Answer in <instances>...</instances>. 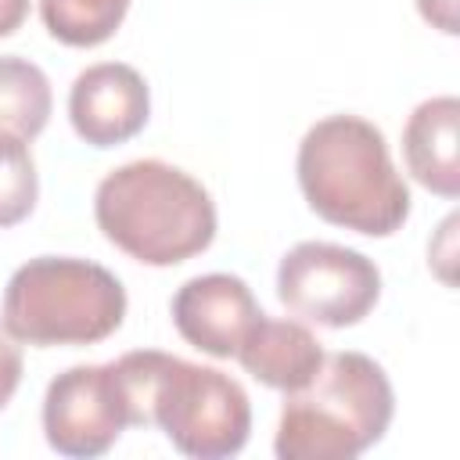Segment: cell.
<instances>
[{
    "label": "cell",
    "instance_id": "obj_14",
    "mask_svg": "<svg viewBox=\"0 0 460 460\" xmlns=\"http://www.w3.org/2000/svg\"><path fill=\"white\" fill-rule=\"evenodd\" d=\"M40 194L36 162L25 140H0V226L22 223Z\"/></svg>",
    "mask_w": 460,
    "mask_h": 460
},
{
    "label": "cell",
    "instance_id": "obj_12",
    "mask_svg": "<svg viewBox=\"0 0 460 460\" xmlns=\"http://www.w3.org/2000/svg\"><path fill=\"white\" fill-rule=\"evenodd\" d=\"M50 83L25 58H0V140H32L50 119Z\"/></svg>",
    "mask_w": 460,
    "mask_h": 460
},
{
    "label": "cell",
    "instance_id": "obj_1",
    "mask_svg": "<svg viewBox=\"0 0 460 460\" xmlns=\"http://www.w3.org/2000/svg\"><path fill=\"white\" fill-rule=\"evenodd\" d=\"M295 169L309 208L334 226L388 237L410 216V190L392 165L385 133L359 115H327L309 126Z\"/></svg>",
    "mask_w": 460,
    "mask_h": 460
},
{
    "label": "cell",
    "instance_id": "obj_15",
    "mask_svg": "<svg viewBox=\"0 0 460 460\" xmlns=\"http://www.w3.org/2000/svg\"><path fill=\"white\" fill-rule=\"evenodd\" d=\"M18 381H22V349L0 323V406L11 402V395L18 392Z\"/></svg>",
    "mask_w": 460,
    "mask_h": 460
},
{
    "label": "cell",
    "instance_id": "obj_5",
    "mask_svg": "<svg viewBox=\"0 0 460 460\" xmlns=\"http://www.w3.org/2000/svg\"><path fill=\"white\" fill-rule=\"evenodd\" d=\"M147 424L194 460H223L244 449L252 431V402L244 388L216 367L140 349Z\"/></svg>",
    "mask_w": 460,
    "mask_h": 460
},
{
    "label": "cell",
    "instance_id": "obj_16",
    "mask_svg": "<svg viewBox=\"0 0 460 460\" xmlns=\"http://www.w3.org/2000/svg\"><path fill=\"white\" fill-rule=\"evenodd\" d=\"M417 11L424 14V22H431L435 29H442L446 36H456V0H417Z\"/></svg>",
    "mask_w": 460,
    "mask_h": 460
},
{
    "label": "cell",
    "instance_id": "obj_10",
    "mask_svg": "<svg viewBox=\"0 0 460 460\" xmlns=\"http://www.w3.org/2000/svg\"><path fill=\"white\" fill-rule=\"evenodd\" d=\"M460 101L456 97H431L413 108L402 129V158L413 180L442 198L460 194Z\"/></svg>",
    "mask_w": 460,
    "mask_h": 460
},
{
    "label": "cell",
    "instance_id": "obj_2",
    "mask_svg": "<svg viewBox=\"0 0 460 460\" xmlns=\"http://www.w3.org/2000/svg\"><path fill=\"white\" fill-rule=\"evenodd\" d=\"M93 216L104 237L144 266L187 262L216 237L212 194L158 158L111 169L93 194Z\"/></svg>",
    "mask_w": 460,
    "mask_h": 460
},
{
    "label": "cell",
    "instance_id": "obj_4",
    "mask_svg": "<svg viewBox=\"0 0 460 460\" xmlns=\"http://www.w3.org/2000/svg\"><path fill=\"white\" fill-rule=\"evenodd\" d=\"M126 288L90 259L40 255L4 288V327L25 345H93L122 327Z\"/></svg>",
    "mask_w": 460,
    "mask_h": 460
},
{
    "label": "cell",
    "instance_id": "obj_9",
    "mask_svg": "<svg viewBox=\"0 0 460 460\" xmlns=\"http://www.w3.org/2000/svg\"><path fill=\"white\" fill-rule=\"evenodd\" d=\"M151 115V93L137 68L122 61H101L75 75L68 93V119L79 140L90 147L126 144L144 129Z\"/></svg>",
    "mask_w": 460,
    "mask_h": 460
},
{
    "label": "cell",
    "instance_id": "obj_3",
    "mask_svg": "<svg viewBox=\"0 0 460 460\" xmlns=\"http://www.w3.org/2000/svg\"><path fill=\"white\" fill-rule=\"evenodd\" d=\"M395 395L381 363L363 352L323 356L320 370L284 392L273 453L280 460H352L392 424Z\"/></svg>",
    "mask_w": 460,
    "mask_h": 460
},
{
    "label": "cell",
    "instance_id": "obj_13",
    "mask_svg": "<svg viewBox=\"0 0 460 460\" xmlns=\"http://www.w3.org/2000/svg\"><path fill=\"white\" fill-rule=\"evenodd\" d=\"M133 0H40L47 32L68 47H97L115 36Z\"/></svg>",
    "mask_w": 460,
    "mask_h": 460
},
{
    "label": "cell",
    "instance_id": "obj_11",
    "mask_svg": "<svg viewBox=\"0 0 460 460\" xmlns=\"http://www.w3.org/2000/svg\"><path fill=\"white\" fill-rule=\"evenodd\" d=\"M241 367L262 381L266 388L277 392H295L302 388L323 363V349L316 334L295 320H270L262 316L248 338L237 349Z\"/></svg>",
    "mask_w": 460,
    "mask_h": 460
},
{
    "label": "cell",
    "instance_id": "obj_7",
    "mask_svg": "<svg viewBox=\"0 0 460 460\" xmlns=\"http://www.w3.org/2000/svg\"><path fill=\"white\" fill-rule=\"evenodd\" d=\"M133 424V402L119 363L68 367L47 385L43 435L61 456H101Z\"/></svg>",
    "mask_w": 460,
    "mask_h": 460
},
{
    "label": "cell",
    "instance_id": "obj_6",
    "mask_svg": "<svg viewBox=\"0 0 460 460\" xmlns=\"http://www.w3.org/2000/svg\"><path fill=\"white\" fill-rule=\"evenodd\" d=\"M381 295L377 266L345 244L302 241L277 266V298L320 327L359 323Z\"/></svg>",
    "mask_w": 460,
    "mask_h": 460
},
{
    "label": "cell",
    "instance_id": "obj_8",
    "mask_svg": "<svg viewBox=\"0 0 460 460\" xmlns=\"http://www.w3.org/2000/svg\"><path fill=\"white\" fill-rule=\"evenodd\" d=\"M252 288L234 273H205L190 277L172 295V323L180 338L216 359L237 356L248 331L262 320Z\"/></svg>",
    "mask_w": 460,
    "mask_h": 460
},
{
    "label": "cell",
    "instance_id": "obj_17",
    "mask_svg": "<svg viewBox=\"0 0 460 460\" xmlns=\"http://www.w3.org/2000/svg\"><path fill=\"white\" fill-rule=\"evenodd\" d=\"M25 14H29V0H0V36L18 32Z\"/></svg>",
    "mask_w": 460,
    "mask_h": 460
}]
</instances>
